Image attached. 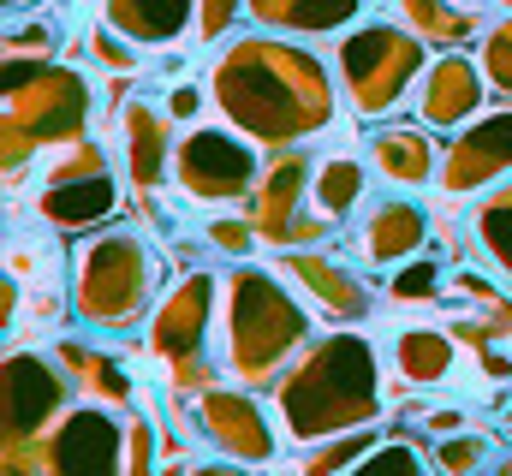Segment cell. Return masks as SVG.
<instances>
[{
	"label": "cell",
	"instance_id": "23",
	"mask_svg": "<svg viewBox=\"0 0 512 476\" xmlns=\"http://www.w3.org/2000/svg\"><path fill=\"white\" fill-rule=\"evenodd\" d=\"M54 352L66 363V375H72V387L84 393V399H102V405H131V375L120 352L114 346H102V340H54Z\"/></svg>",
	"mask_w": 512,
	"mask_h": 476
},
{
	"label": "cell",
	"instance_id": "13",
	"mask_svg": "<svg viewBox=\"0 0 512 476\" xmlns=\"http://www.w3.org/2000/svg\"><path fill=\"white\" fill-rule=\"evenodd\" d=\"M310 149H274V161L262 167L245 215L256 221L262 244H328V227L310 209Z\"/></svg>",
	"mask_w": 512,
	"mask_h": 476
},
{
	"label": "cell",
	"instance_id": "4",
	"mask_svg": "<svg viewBox=\"0 0 512 476\" xmlns=\"http://www.w3.org/2000/svg\"><path fill=\"white\" fill-rule=\"evenodd\" d=\"M161 256L143 233H96L72 250V322L90 334L137 328L155 310Z\"/></svg>",
	"mask_w": 512,
	"mask_h": 476
},
{
	"label": "cell",
	"instance_id": "32",
	"mask_svg": "<svg viewBox=\"0 0 512 476\" xmlns=\"http://www.w3.org/2000/svg\"><path fill=\"white\" fill-rule=\"evenodd\" d=\"M477 60H483V78H489V90H501L512 102V18H495L489 30H483V48H477Z\"/></svg>",
	"mask_w": 512,
	"mask_h": 476
},
{
	"label": "cell",
	"instance_id": "21",
	"mask_svg": "<svg viewBox=\"0 0 512 476\" xmlns=\"http://www.w3.org/2000/svg\"><path fill=\"white\" fill-rule=\"evenodd\" d=\"M96 12L137 48H173L197 36V0H96Z\"/></svg>",
	"mask_w": 512,
	"mask_h": 476
},
{
	"label": "cell",
	"instance_id": "18",
	"mask_svg": "<svg viewBox=\"0 0 512 476\" xmlns=\"http://www.w3.org/2000/svg\"><path fill=\"white\" fill-rule=\"evenodd\" d=\"M489 108V78H483V60L477 54H459V48H441L429 54L417 90H411V119H423L429 131H459Z\"/></svg>",
	"mask_w": 512,
	"mask_h": 476
},
{
	"label": "cell",
	"instance_id": "33",
	"mask_svg": "<svg viewBox=\"0 0 512 476\" xmlns=\"http://www.w3.org/2000/svg\"><path fill=\"white\" fill-rule=\"evenodd\" d=\"M155 411L131 405L126 411V471H155Z\"/></svg>",
	"mask_w": 512,
	"mask_h": 476
},
{
	"label": "cell",
	"instance_id": "8",
	"mask_svg": "<svg viewBox=\"0 0 512 476\" xmlns=\"http://www.w3.org/2000/svg\"><path fill=\"white\" fill-rule=\"evenodd\" d=\"M114 209H120V167H114L108 143H96L84 131L42 155V185L30 191V215L42 227L84 233V227H102Z\"/></svg>",
	"mask_w": 512,
	"mask_h": 476
},
{
	"label": "cell",
	"instance_id": "36",
	"mask_svg": "<svg viewBox=\"0 0 512 476\" xmlns=\"http://www.w3.org/2000/svg\"><path fill=\"white\" fill-rule=\"evenodd\" d=\"M453 429H471L459 405H453V411H447V405H435V411H423V435H453Z\"/></svg>",
	"mask_w": 512,
	"mask_h": 476
},
{
	"label": "cell",
	"instance_id": "24",
	"mask_svg": "<svg viewBox=\"0 0 512 476\" xmlns=\"http://www.w3.org/2000/svg\"><path fill=\"white\" fill-rule=\"evenodd\" d=\"M393 363H399L405 387H453V375H459V340H453V328H399Z\"/></svg>",
	"mask_w": 512,
	"mask_h": 476
},
{
	"label": "cell",
	"instance_id": "35",
	"mask_svg": "<svg viewBox=\"0 0 512 476\" xmlns=\"http://www.w3.org/2000/svg\"><path fill=\"white\" fill-rule=\"evenodd\" d=\"M239 12H245V0H197V48H215L233 24H239Z\"/></svg>",
	"mask_w": 512,
	"mask_h": 476
},
{
	"label": "cell",
	"instance_id": "25",
	"mask_svg": "<svg viewBox=\"0 0 512 476\" xmlns=\"http://www.w3.org/2000/svg\"><path fill=\"white\" fill-rule=\"evenodd\" d=\"M60 60V24L48 12H24L6 18V66H54Z\"/></svg>",
	"mask_w": 512,
	"mask_h": 476
},
{
	"label": "cell",
	"instance_id": "27",
	"mask_svg": "<svg viewBox=\"0 0 512 476\" xmlns=\"http://www.w3.org/2000/svg\"><path fill=\"white\" fill-rule=\"evenodd\" d=\"M453 298H465V304L477 310V322H483L495 340H507L512 334V298H501L477 268H453Z\"/></svg>",
	"mask_w": 512,
	"mask_h": 476
},
{
	"label": "cell",
	"instance_id": "17",
	"mask_svg": "<svg viewBox=\"0 0 512 476\" xmlns=\"http://www.w3.org/2000/svg\"><path fill=\"white\" fill-rule=\"evenodd\" d=\"M512 173V108H483L471 125L453 131V143H441V191L453 197H483Z\"/></svg>",
	"mask_w": 512,
	"mask_h": 476
},
{
	"label": "cell",
	"instance_id": "38",
	"mask_svg": "<svg viewBox=\"0 0 512 476\" xmlns=\"http://www.w3.org/2000/svg\"><path fill=\"white\" fill-rule=\"evenodd\" d=\"M495 465H501V471H512V453H495Z\"/></svg>",
	"mask_w": 512,
	"mask_h": 476
},
{
	"label": "cell",
	"instance_id": "19",
	"mask_svg": "<svg viewBox=\"0 0 512 476\" xmlns=\"http://www.w3.org/2000/svg\"><path fill=\"white\" fill-rule=\"evenodd\" d=\"M364 161L387 191H429L441 179V143L423 119H376L364 137Z\"/></svg>",
	"mask_w": 512,
	"mask_h": 476
},
{
	"label": "cell",
	"instance_id": "1",
	"mask_svg": "<svg viewBox=\"0 0 512 476\" xmlns=\"http://www.w3.org/2000/svg\"><path fill=\"white\" fill-rule=\"evenodd\" d=\"M209 96L227 114V125L245 131L262 155L304 149L310 137H322L340 119L322 60L310 48H298L292 36H274V30L227 42V54L209 66Z\"/></svg>",
	"mask_w": 512,
	"mask_h": 476
},
{
	"label": "cell",
	"instance_id": "31",
	"mask_svg": "<svg viewBox=\"0 0 512 476\" xmlns=\"http://www.w3.org/2000/svg\"><path fill=\"white\" fill-rule=\"evenodd\" d=\"M429 459H435L441 471H477V465H489V459H495V447H489V435H483V429H453V435H435Z\"/></svg>",
	"mask_w": 512,
	"mask_h": 476
},
{
	"label": "cell",
	"instance_id": "2",
	"mask_svg": "<svg viewBox=\"0 0 512 476\" xmlns=\"http://www.w3.org/2000/svg\"><path fill=\"white\" fill-rule=\"evenodd\" d=\"M387 405L382 357L364 334H322L292 357V369L274 381V417L292 441H328L346 429L376 423Z\"/></svg>",
	"mask_w": 512,
	"mask_h": 476
},
{
	"label": "cell",
	"instance_id": "39",
	"mask_svg": "<svg viewBox=\"0 0 512 476\" xmlns=\"http://www.w3.org/2000/svg\"><path fill=\"white\" fill-rule=\"evenodd\" d=\"M459 6H471V12H477V6H489V0H459Z\"/></svg>",
	"mask_w": 512,
	"mask_h": 476
},
{
	"label": "cell",
	"instance_id": "6",
	"mask_svg": "<svg viewBox=\"0 0 512 476\" xmlns=\"http://www.w3.org/2000/svg\"><path fill=\"white\" fill-rule=\"evenodd\" d=\"M90 78L72 72L66 60L54 66H6V167H30V155H48L90 125Z\"/></svg>",
	"mask_w": 512,
	"mask_h": 476
},
{
	"label": "cell",
	"instance_id": "30",
	"mask_svg": "<svg viewBox=\"0 0 512 476\" xmlns=\"http://www.w3.org/2000/svg\"><path fill=\"white\" fill-rule=\"evenodd\" d=\"M84 48H90V60H96L102 72H143V48H137L131 36H120L102 12H96V24L84 30Z\"/></svg>",
	"mask_w": 512,
	"mask_h": 476
},
{
	"label": "cell",
	"instance_id": "5",
	"mask_svg": "<svg viewBox=\"0 0 512 476\" xmlns=\"http://www.w3.org/2000/svg\"><path fill=\"white\" fill-rule=\"evenodd\" d=\"M423 66H429V42L411 24H387V18L352 24L340 36V54H334L340 96L358 119H393L411 102Z\"/></svg>",
	"mask_w": 512,
	"mask_h": 476
},
{
	"label": "cell",
	"instance_id": "9",
	"mask_svg": "<svg viewBox=\"0 0 512 476\" xmlns=\"http://www.w3.org/2000/svg\"><path fill=\"white\" fill-rule=\"evenodd\" d=\"M262 179V149L245 131H221V125H185V137L173 143V185L185 203L197 209H245Z\"/></svg>",
	"mask_w": 512,
	"mask_h": 476
},
{
	"label": "cell",
	"instance_id": "16",
	"mask_svg": "<svg viewBox=\"0 0 512 476\" xmlns=\"http://www.w3.org/2000/svg\"><path fill=\"white\" fill-rule=\"evenodd\" d=\"M429 209L417 203V191H387V197H370L358 215H352V233H346V250L364 262V268H399L405 256L429 250Z\"/></svg>",
	"mask_w": 512,
	"mask_h": 476
},
{
	"label": "cell",
	"instance_id": "20",
	"mask_svg": "<svg viewBox=\"0 0 512 476\" xmlns=\"http://www.w3.org/2000/svg\"><path fill=\"white\" fill-rule=\"evenodd\" d=\"M370 185H376V173H370V161H364L358 149H328V155L310 161V209H316V221L328 227V238L376 197Z\"/></svg>",
	"mask_w": 512,
	"mask_h": 476
},
{
	"label": "cell",
	"instance_id": "37",
	"mask_svg": "<svg viewBox=\"0 0 512 476\" xmlns=\"http://www.w3.org/2000/svg\"><path fill=\"white\" fill-rule=\"evenodd\" d=\"M48 0H6V18H18V12H42Z\"/></svg>",
	"mask_w": 512,
	"mask_h": 476
},
{
	"label": "cell",
	"instance_id": "15",
	"mask_svg": "<svg viewBox=\"0 0 512 476\" xmlns=\"http://www.w3.org/2000/svg\"><path fill=\"white\" fill-rule=\"evenodd\" d=\"M274 274L310 304V316L322 322H364L370 310V286H364V262L328 250V244H310V250H292V256H274Z\"/></svg>",
	"mask_w": 512,
	"mask_h": 476
},
{
	"label": "cell",
	"instance_id": "29",
	"mask_svg": "<svg viewBox=\"0 0 512 476\" xmlns=\"http://www.w3.org/2000/svg\"><path fill=\"white\" fill-rule=\"evenodd\" d=\"M203 244L215 250V256H227V262H251V250L262 244L251 215H233V209H215L209 221H203Z\"/></svg>",
	"mask_w": 512,
	"mask_h": 476
},
{
	"label": "cell",
	"instance_id": "14",
	"mask_svg": "<svg viewBox=\"0 0 512 476\" xmlns=\"http://www.w3.org/2000/svg\"><path fill=\"white\" fill-rule=\"evenodd\" d=\"M102 137H108V155L126 179V191H161L167 173H173V114L161 102H114L102 119Z\"/></svg>",
	"mask_w": 512,
	"mask_h": 476
},
{
	"label": "cell",
	"instance_id": "28",
	"mask_svg": "<svg viewBox=\"0 0 512 476\" xmlns=\"http://www.w3.org/2000/svg\"><path fill=\"white\" fill-rule=\"evenodd\" d=\"M382 429L376 423H364V429H346V435H328V441H310L304 447V471H346V465H364V453H370V441H376Z\"/></svg>",
	"mask_w": 512,
	"mask_h": 476
},
{
	"label": "cell",
	"instance_id": "34",
	"mask_svg": "<svg viewBox=\"0 0 512 476\" xmlns=\"http://www.w3.org/2000/svg\"><path fill=\"white\" fill-rule=\"evenodd\" d=\"M209 90L197 84V78H173L167 90H161V108L173 114V125H203V114H209Z\"/></svg>",
	"mask_w": 512,
	"mask_h": 476
},
{
	"label": "cell",
	"instance_id": "10",
	"mask_svg": "<svg viewBox=\"0 0 512 476\" xmlns=\"http://www.w3.org/2000/svg\"><path fill=\"white\" fill-rule=\"evenodd\" d=\"M78 399V387H72V375H66V363L60 352L48 346V352H6V447H18L24 441V453L54 429V417L66 411ZM24 453H12L6 459V471H18L24 465Z\"/></svg>",
	"mask_w": 512,
	"mask_h": 476
},
{
	"label": "cell",
	"instance_id": "3",
	"mask_svg": "<svg viewBox=\"0 0 512 476\" xmlns=\"http://www.w3.org/2000/svg\"><path fill=\"white\" fill-rule=\"evenodd\" d=\"M310 328H316L310 304L274 274V262L268 268L233 262L221 274V292H215V334L221 340H215V352H221L227 381L256 387V393L274 387L280 369L304 352Z\"/></svg>",
	"mask_w": 512,
	"mask_h": 476
},
{
	"label": "cell",
	"instance_id": "7",
	"mask_svg": "<svg viewBox=\"0 0 512 476\" xmlns=\"http://www.w3.org/2000/svg\"><path fill=\"white\" fill-rule=\"evenodd\" d=\"M215 292L221 280L215 274H185L167 286V298L149 310V352L161 363V387L179 393V399H197L203 387H215Z\"/></svg>",
	"mask_w": 512,
	"mask_h": 476
},
{
	"label": "cell",
	"instance_id": "22",
	"mask_svg": "<svg viewBox=\"0 0 512 476\" xmlns=\"http://www.w3.org/2000/svg\"><path fill=\"white\" fill-rule=\"evenodd\" d=\"M364 6L370 0H245V12L274 36H334L352 30Z\"/></svg>",
	"mask_w": 512,
	"mask_h": 476
},
{
	"label": "cell",
	"instance_id": "12",
	"mask_svg": "<svg viewBox=\"0 0 512 476\" xmlns=\"http://www.w3.org/2000/svg\"><path fill=\"white\" fill-rule=\"evenodd\" d=\"M191 417H197V435L215 459L227 465H268L280 453V423L256 405V387H203L191 399Z\"/></svg>",
	"mask_w": 512,
	"mask_h": 476
},
{
	"label": "cell",
	"instance_id": "11",
	"mask_svg": "<svg viewBox=\"0 0 512 476\" xmlns=\"http://www.w3.org/2000/svg\"><path fill=\"white\" fill-rule=\"evenodd\" d=\"M24 465H48V471H126V411L78 393L54 417V429L24 453Z\"/></svg>",
	"mask_w": 512,
	"mask_h": 476
},
{
	"label": "cell",
	"instance_id": "26",
	"mask_svg": "<svg viewBox=\"0 0 512 476\" xmlns=\"http://www.w3.org/2000/svg\"><path fill=\"white\" fill-rule=\"evenodd\" d=\"M441 292H447V268H441V256H429V250L405 256L399 268H387V298H393V304H435Z\"/></svg>",
	"mask_w": 512,
	"mask_h": 476
}]
</instances>
